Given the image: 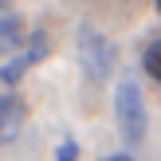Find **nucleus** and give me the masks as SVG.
Segmentation results:
<instances>
[{"instance_id": "f257e3e1", "label": "nucleus", "mask_w": 161, "mask_h": 161, "mask_svg": "<svg viewBox=\"0 0 161 161\" xmlns=\"http://www.w3.org/2000/svg\"><path fill=\"white\" fill-rule=\"evenodd\" d=\"M114 122H118V134H122L130 146H138L146 138V98H142V86L134 79H118L114 86Z\"/></svg>"}, {"instance_id": "f03ea898", "label": "nucleus", "mask_w": 161, "mask_h": 161, "mask_svg": "<svg viewBox=\"0 0 161 161\" xmlns=\"http://www.w3.org/2000/svg\"><path fill=\"white\" fill-rule=\"evenodd\" d=\"M79 59H83V71L91 83H106L114 71V43L94 24H83L79 28Z\"/></svg>"}, {"instance_id": "7ed1b4c3", "label": "nucleus", "mask_w": 161, "mask_h": 161, "mask_svg": "<svg viewBox=\"0 0 161 161\" xmlns=\"http://www.w3.org/2000/svg\"><path fill=\"white\" fill-rule=\"evenodd\" d=\"M47 55H51V39H47V31H43V28L28 31V39L4 59V67H0V83H4V86H16L36 63H43Z\"/></svg>"}, {"instance_id": "20e7f679", "label": "nucleus", "mask_w": 161, "mask_h": 161, "mask_svg": "<svg viewBox=\"0 0 161 161\" xmlns=\"http://www.w3.org/2000/svg\"><path fill=\"white\" fill-rule=\"evenodd\" d=\"M24 122H28V106H24L20 94L12 91H0V146H12L20 138Z\"/></svg>"}, {"instance_id": "39448f33", "label": "nucleus", "mask_w": 161, "mask_h": 161, "mask_svg": "<svg viewBox=\"0 0 161 161\" xmlns=\"http://www.w3.org/2000/svg\"><path fill=\"white\" fill-rule=\"evenodd\" d=\"M28 39V28H24V20L16 12H8V8H0V51L12 55L16 47Z\"/></svg>"}, {"instance_id": "423d86ee", "label": "nucleus", "mask_w": 161, "mask_h": 161, "mask_svg": "<svg viewBox=\"0 0 161 161\" xmlns=\"http://www.w3.org/2000/svg\"><path fill=\"white\" fill-rule=\"evenodd\" d=\"M142 67H146V75L161 86V36H153L146 47H142Z\"/></svg>"}, {"instance_id": "0eeeda50", "label": "nucleus", "mask_w": 161, "mask_h": 161, "mask_svg": "<svg viewBox=\"0 0 161 161\" xmlns=\"http://www.w3.org/2000/svg\"><path fill=\"white\" fill-rule=\"evenodd\" d=\"M55 161H79V142L75 138H63L59 149H55Z\"/></svg>"}, {"instance_id": "6e6552de", "label": "nucleus", "mask_w": 161, "mask_h": 161, "mask_svg": "<svg viewBox=\"0 0 161 161\" xmlns=\"http://www.w3.org/2000/svg\"><path fill=\"white\" fill-rule=\"evenodd\" d=\"M102 161H134V157H130V153H106Z\"/></svg>"}, {"instance_id": "1a4fd4ad", "label": "nucleus", "mask_w": 161, "mask_h": 161, "mask_svg": "<svg viewBox=\"0 0 161 161\" xmlns=\"http://www.w3.org/2000/svg\"><path fill=\"white\" fill-rule=\"evenodd\" d=\"M157 8H161V0H157Z\"/></svg>"}]
</instances>
